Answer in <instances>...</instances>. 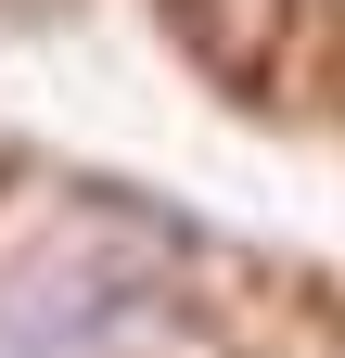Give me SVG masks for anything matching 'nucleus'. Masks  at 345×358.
Returning a JSON list of instances; mask_svg holds the SVG:
<instances>
[{"instance_id": "1", "label": "nucleus", "mask_w": 345, "mask_h": 358, "mask_svg": "<svg viewBox=\"0 0 345 358\" xmlns=\"http://www.w3.org/2000/svg\"><path fill=\"white\" fill-rule=\"evenodd\" d=\"M0 358H154V294L103 268H52L0 307Z\"/></svg>"}]
</instances>
